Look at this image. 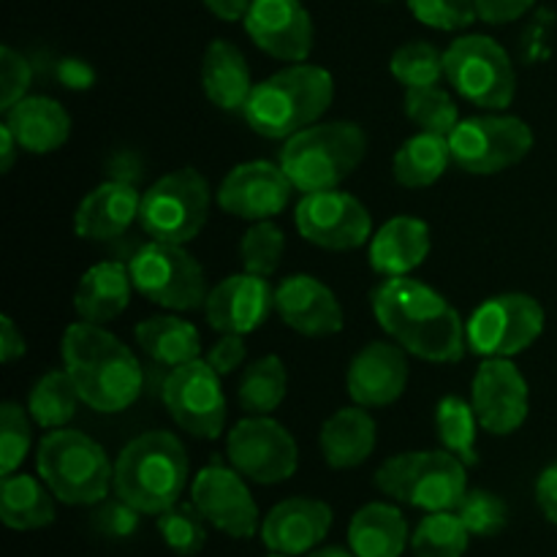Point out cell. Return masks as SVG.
Here are the masks:
<instances>
[{
	"label": "cell",
	"instance_id": "cell-1",
	"mask_svg": "<svg viewBox=\"0 0 557 557\" xmlns=\"http://www.w3.org/2000/svg\"><path fill=\"white\" fill-rule=\"evenodd\" d=\"M370 305L381 330L417 359L451 364L466 357V321L428 283L408 275L384 277L370 292Z\"/></svg>",
	"mask_w": 557,
	"mask_h": 557
},
{
	"label": "cell",
	"instance_id": "cell-2",
	"mask_svg": "<svg viewBox=\"0 0 557 557\" xmlns=\"http://www.w3.org/2000/svg\"><path fill=\"white\" fill-rule=\"evenodd\" d=\"M60 357L82 403L98 413H123L145 389L136 354L101 324H71L60 341Z\"/></svg>",
	"mask_w": 557,
	"mask_h": 557
},
{
	"label": "cell",
	"instance_id": "cell-3",
	"mask_svg": "<svg viewBox=\"0 0 557 557\" xmlns=\"http://www.w3.org/2000/svg\"><path fill=\"white\" fill-rule=\"evenodd\" d=\"M335 101V79L313 63H288L256 82L243 109L250 131L264 139H292L299 131L321 123Z\"/></svg>",
	"mask_w": 557,
	"mask_h": 557
},
{
	"label": "cell",
	"instance_id": "cell-4",
	"mask_svg": "<svg viewBox=\"0 0 557 557\" xmlns=\"http://www.w3.org/2000/svg\"><path fill=\"white\" fill-rule=\"evenodd\" d=\"M188 451L183 441L166 430L136 435L114 460V495L139 515H163L180 504L188 484Z\"/></svg>",
	"mask_w": 557,
	"mask_h": 557
},
{
	"label": "cell",
	"instance_id": "cell-5",
	"mask_svg": "<svg viewBox=\"0 0 557 557\" xmlns=\"http://www.w3.org/2000/svg\"><path fill=\"white\" fill-rule=\"evenodd\" d=\"M368 134L362 125L335 120L315 123L286 139L281 150V166L302 194L335 190L351 177L364 161Z\"/></svg>",
	"mask_w": 557,
	"mask_h": 557
},
{
	"label": "cell",
	"instance_id": "cell-6",
	"mask_svg": "<svg viewBox=\"0 0 557 557\" xmlns=\"http://www.w3.org/2000/svg\"><path fill=\"white\" fill-rule=\"evenodd\" d=\"M36 471L54 498L69 506L101 504L114 482V466L103 446L82 430L69 428L44 435L36 451Z\"/></svg>",
	"mask_w": 557,
	"mask_h": 557
},
{
	"label": "cell",
	"instance_id": "cell-7",
	"mask_svg": "<svg viewBox=\"0 0 557 557\" xmlns=\"http://www.w3.org/2000/svg\"><path fill=\"white\" fill-rule=\"evenodd\" d=\"M375 487L422 511H455L468 493V466L451 451H403L375 471Z\"/></svg>",
	"mask_w": 557,
	"mask_h": 557
},
{
	"label": "cell",
	"instance_id": "cell-8",
	"mask_svg": "<svg viewBox=\"0 0 557 557\" xmlns=\"http://www.w3.org/2000/svg\"><path fill=\"white\" fill-rule=\"evenodd\" d=\"M212 207V188L194 166L163 174L141 194L139 226L158 243L188 245L205 228Z\"/></svg>",
	"mask_w": 557,
	"mask_h": 557
},
{
	"label": "cell",
	"instance_id": "cell-9",
	"mask_svg": "<svg viewBox=\"0 0 557 557\" xmlns=\"http://www.w3.org/2000/svg\"><path fill=\"white\" fill-rule=\"evenodd\" d=\"M444 76L466 101L490 112H500L515 101V63L493 36L468 33L455 38L444 49Z\"/></svg>",
	"mask_w": 557,
	"mask_h": 557
},
{
	"label": "cell",
	"instance_id": "cell-10",
	"mask_svg": "<svg viewBox=\"0 0 557 557\" xmlns=\"http://www.w3.org/2000/svg\"><path fill=\"white\" fill-rule=\"evenodd\" d=\"M128 270L134 288L150 302L174 313L205 308L210 294L205 267L185 250V245L150 239L131 256Z\"/></svg>",
	"mask_w": 557,
	"mask_h": 557
},
{
	"label": "cell",
	"instance_id": "cell-11",
	"mask_svg": "<svg viewBox=\"0 0 557 557\" xmlns=\"http://www.w3.org/2000/svg\"><path fill=\"white\" fill-rule=\"evenodd\" d=\"M544 321V308L531 294L509 292L490 297L466 324L468 351L484 359H511L542 337Z\"/></svg>",
	"mask_w": 557,
	"mask_h": 557
},
{
	"label": "cell",
	"instance_id": "cell-12",
	"mask_svg": "<svg viewBox=\"0 0 557 557\" xmlns=\"http://www.w3.org/2000/svg\"><path fill=\"white\" fill-rule=\"evenodd\" d=\"M451 161L468 174H500L533 150V131L515 114H479L457 123L449 134Z\"/></svg>",
	"mask_w": 557,
	"mask_h": 557
},
{
	"label": "cell",
	"instance_id": "cell-13",
	"mask_svg": "<svg viewBox=\"0 0 557 557\" xmlns=\"http://www.w3.org/2000/svg\"><path fill=\"white\" fill-rule=\"evenodd\" d=\"M221 379L207 359H194L169 373L161 400L180 430L199 441H215L223 433L228 408Z\"/></svg>",
	"mask_w": 557,
	"mask_h": 557
},
{
	"label": "cell",
	"instance_id": "cell-14",
	"mask_svg": "<svg viewBox=\"0 0 557 557\" xmlns=\"http://www.w3.org/2000/svg\"><path fill=\"white\" fill-rule=\"evenodd\" d=\"M226 457L256 484H281L297 473L299 449L294 435L272 417H245L228 430Z\"/></svg>",
	"mask_w": 557,
	"mask_h": 557
},
{
	"label": "cell",
	"instance_id": "cell-15",
	"mask_svg": "<svg viewBox=\"0 0 557 557\" xmlns=\"http://www.w3.org/2000/svg\"><path fill=\"white\" fill-rule=\"evenodd\" d=\"M302 239L324 250H357L370 243L373 234V218L368 207L357 196L346 190H319V194H302L297 210H294Z\"/></svg>",
	"mask_w": 557,
	"mask_h": 557
},
{
	"label": "cell",
	"instance_id": "cell-16",
	"mask_svg": "<svg viewBox=\"0 0 557 557\" xmlns=\"http://www.w3.org/2000/svg\"><path fill=\"white\" fill-rule=\"evenodd\" d=\"M190 500L212 528L232 539H253L259 528V506L245 476L232 466L210 462L196 473Z\"/></svg>",
	"mask_w": 557,
	"mask_h": 557
},
{
	"label": "cell",
	"instance_id": "cell-17",
	"mask_svg": "<svg viewBox=\"0 0 557 557\" xmlns=\"http://www.w3.org/2000/svg\"><path fill=\"white\" fill-rule=\"evenodd\" d=\"M471 406L479 428L490 435L517 433L531 411V392L522 370L511 359H484L473 375Z\"/></svg>",
	"mask_w": 557,
	"mask_h": 557
},
{
	"label": "cell",
	"instance_id": "cell-18",
	"mask_svg": "<svg viewBox=\"0 0 557 557\" xmlns=\"http://www.w3.org/2000/svg\"><path fill=\"white\" fill-rule=\"evenodd\" d=\"M294 183L281 163L248 161L234 166L218 188V207L239 221H272L292 201Z\"/></svg>",
	"mask_w": 557,
	"mask_h": 557
},
{
	"label": "cell",
	"instance_id": "cell-19",
	"mask_svg": "<svg viewBox=\"0 0 557 557\" xmlns=\"http://www.w3.org/2000/svg\"><path fill=\"white\" fill-rule=\"evenodd\" d=\"M245 30L264 54L286 63H305L313 52V20L299 0H253Z\"/></svg>",
	"mask_w": 557,
	"mask_h": 557
},
{
	"label": "cell",
	"instance_id": "cell-20",
	"mask_svg": "<svg viewBox=\"0 0 557 557\" xmlns=\"http://www.w3.org/2000/svg\"><path fill=\"white\" fill-rule=\"evenodd\" d=\"M406 354V348L397 343H368L348 364V397L362 408H386L400 400L408 386V375H411Z\"/></svg>",
	"mask_w": 557,
	"mask_h": 557
},
{
	"label": "cell",
	"instance_id": "cell-21",
	"mask_svg": "<svg viewBox=\"0 0 557 557\" xmlns=\"http://www.w3.org/2000/svg\"><path fill=\"white\" fill-rule=\"evenodd\" d=\"M272 310H275V288L267 283V277L250 272L228 275L207 294L205 302L207 321L221 335H250L270 319Z\"/></svg>",
	"mask_w": 557,
	"mask_h": 557
},
{
	"label": "cell",
	"instance_id": "cell-22",
	"mask_svg": "<svg viewBox=\"0 0 557 557\" xmlns=\"http://www.w3.org/2000/svg\"><path fill=\"white\" fill-rule=\"evenodd\" d=\"M275 313L283 324L305 337H332L343 330L341 299L313 275H292L275 288Z\"/></svg>",
	"mask_w": 557,
	"mask_h": 557
},
{
	"label": "cell",
	"instance_id": "cell-23",
	"mask_svg": "<svg viewBox=\"0 0 557 557\" xmlns=\"http://www.w3.org/2000/svg\"><path fill=\"white\" fill-rule=\"evenodd\" d=\"M332 528V509L315 498H286L272 506L261 522V542L272 553L292 557L308 555L319 547Z\"/></svg>",
	"mask_w": 557,
	"mask_h": 557
},
{
	"label": "cell",
	"instance_id": "cell-24",
	"mask_svg": "<svg viewBox=\"0 0 557 557\" xmlns=\"http://www.w3.org/2000/svg\"><path fill=\"white\" fill-rule=\"evenodd\" d=\"M141 194L134 183L107 180L79 201L74 212V232L90 243H109L123 237L131 223L139 221Z\"/></svg>",
	"mask_w": 557,
	"mask_h": 557
},
{
	"label": "cell",
	"instance_id": "cell-25",
	"mask_svg": "<svg viewBox=\"0 0 557 557\" xmlns=\"http://www.w3.org/2000/svg\"><path fill=\"white\" fill-rule=\"evenodd\" d=\"M433 248V234L422 218L397 215L386 221L370 239V267L381 277L411 275L424 264Z\"/></svg>",
	"mask_w": 557,
	"mask_h": 557
},
{
	"label": "cell",
	"instance_id": "cell-26",
	"mask_svg": "<svg viewBox=\"0 0 557 557\" xmlns=\"http://www.w3.org/2000/svg\"><path fill=\"white\" fill-rule=\"evenodd\" d=\"M5 125L16 136L20 147L33 156L60 150L71 136V114L54 98L25 96L5 112Z\"/></svg>",
	"mask_w": 557,
	"mask_h": 557
},
{
	"label": "cell",
	"instance_id": "cell-27",
	"mask_svg": "<svg viewBox=\"0 0 557 557\" xmlns=\"http://www.w3.org/2000/svg\"><path fill=\"white\" fill-rule=\"evenodd\" d=\"M375 441H379L375 419L370 417L368 408L354 403L351 408H341L321 424L319 449L326 466L335 471H348L359 468L373 455Z\"/></svg>",
	"mask_w": 557,
	"mask_h": 557
},
{
	"label": "cell",
	"instance_id": "cell-28",
	"mask_svg": "<svg viewBox=\"0 0 557 557\" xmlns=\"http://www.w3.org/2000/svg\"><path fill=\"white\" fill-rule=\"evenodd\" d=\"M131 292H134V281H131L128 264L98 261L79 277V286L74 292V310L79 321L103 326L128 308Z\"/></svg>",
	"mask_w": 557,
	"mask_h": 557
},
{
	"label": "cell",
	"instance_id": "cell-29",
	"mask_svg": "<svg viewBox=\"0 0 557 557\" xmlns=\"http://www.w3.org/2000/svg\"><path fill=\"white\" fill-rule=\"evenodd\" d=\"M201 87L210 103L226 112H243L253 92L256 82L250 76V65L239 47L226 38H215L205 49L201 58Z\"/></svg>",
	"mask_w": 557,
	"mask_h": 557
},
{
	"label": "cell",
	"instance_id": "cell-30",
	"mask_svg": "<svg viewBox=\"0 0 557 557\" xmlns=\"http://www.w3.org/2000/svg\"><path fill=\"white\" fill-rule=\"evenodd\" d=\"M408 544L406 517L392 504H368L351 517L348 547L357 557H400Z\"/></svg>",
	"mask_w": 557,
	"mask_h": 557
},
{
	"label": "cell",
	"instance_id": "cell-31",
	"mask_svg": "<svg viewBox=\"0 0 557 557\" xmlns=\"http://www.w3.org/2000/svg\"><path fill=\"white\" fill-rule=\"evenodd\" d=\"M54 493L41 476L11 473L0 484V517L11 531H41L54 522Z\"/></svg>",
	"mask_w": 557,
	"mask_h": 557
},
{
	"label": "cell",
	"instance_id": "cell-32",
	"mask_svg": "<svg viewBox=\"0 0 557 557\" xmlns=\"http://www.w3.org/2000/svg\"><path fill=\"white\" fill-rule=\"evenodd\" d=\"M134 335L141 351L161 368L174 370L199 359V330L177 315H150L136 324Z\"/></svg>",
	"mask_w": 557,
	"mask_h": 557
},
{
	"label": "cell",
	"instance_id": "cell-33",
	"mask_svg": "<svg viewBox=\"0 0 557 557\" xmlns=\"http://www.w3.org/2000/svg\"><path fill=\"white\" fill-rule=\"evenodd\" d=\"M451 161L449 136L419 131L417 136L403 141L392 161V174L403 188H430L444 177Z\"/></svg>",
	"mask_w": 557,
	"mask_h": 557
},
{
	"label": "cell",
	"instance_id": "cell-34",
	"mask_svg": "<svg viewBox=\"0 0 557 557\" xmlns=\"http://www.w3.org/2000/svg\"><path fill=\"white\" fill-rule=\"evenodd\" d=\"M288 392L286 364L275 354L256 359L243 370V379L237 386V400L248 417H270L277 411Z\"/></svg>",
	"mask_w": 557,
	"mask_h": 557
},
{
	"label": "cell",
	"instance_id": "cell-35",
	"mask_svg": "<svg viewBox=\"0 0 557 557\" xmlns=\"http://www.w3.org/2000/svg\"><path fill=\"white\" fill-rule=\"evenodd\" d=\"M82 397L71 375L63 370H49L33 384L27 397V413L44 430H60L76 417Z\"/></svg>",
	"mask_w": 557,
	"mask_h": 557
},
{
	"label": "cell",
	"instance_id": "cell-36",
	"mask_svg": "<svg viewBox=\"0 0 557 557\" xmlns=\"http://www.w3.org/2000/svg\"><path fill=\"white\" fill-rule=\"evenodd\" d=\"M476 428L479 419L471 400H462L457 395H446L435 408V430L446 451L460 457L466 466H476Z\"/></svg>",
	"mask_w": 557,
	"mask_h": 557
},
{
	"label": "cell",
	"instance_id": "cell-37",
	"mask_svg": "<svg viewBox=\"0 0 557 557\" xmlns=\"http://www.w3.org/2000/svg\"><path fill=\"white\" fill-rule=\"evenodd\" d=\"M471 544L466 522L457 511H430L411 536L413 557H462Z\"/></svg>",
	"mask_w": 557,
	"mask_h": 557
},
{
	"label": "cell",
	"instance_id": "cell-38",
	"mask_svg": "<svg viewBox=\"0 0 557 557\" xmlns=\"http://www.w3.org/2000/svg\"><path fill=\"white\" fill-rule=\"evenodd\" d=\"M403 109H406V117L422 131H428V134L449 136L460 123L455 98L438 85L408 87Z\"/></svg>",
	"mask_w": 557,
	"mask_h": 557
},
{
	"label": "cell",
	"instance_id": "cell-39",
	"mask_svg": "<svg viewBox=\"0 0 557 557\" xmlns=\"http://www.w3.org/2000/svg\"><path fill=\"white\" fill-rule=\"evenodd\" d=\"M207 525L210 522L201 517L194 500L190 504H174L172 509L158 515V533H161L163 544L180 557H194L205 549Z\"/></svg>",
	"mask_w": 557,
	"mask_h": 557
},
{
	"label": "cell",
	"instance_id": "cell-40",
	"mask_svg": "<svg viewBox=\"0 0 557 557\" xmlns=\"http://www.w3.org/2000/svg\"><path fill=\"white\" fill-rule=\"evenodd\" d=\"M283 253H286V234L272 221L253 223L239 239V259L250 275L272 277L281 270Z\"/></svg>",
	"mask_w": 557,
	"mask_h": 557
},
{
	"label": "cell",
	"instance_id": "cell-41",
	"mask_svg": "<svg viewBox=\"0 0 557 557\" xmlns=\"http://www.w3.org/2000/svg\"><path fill=\"white\" fill-rule=\"evenodd\" d=\"M389 71L403 87L438 85L444 76V52L430 41H408L392 54Z\"/></svg>",
	"mask_w": 557,
	"mask_h": 557
},
{
	"label": "cell",
	"instance_id": "cell-42",
	"mask_svg": "<svg viewBox=\"0 0 557 557\" xmlns=\"http://www.w3.org/2000/svg\"><path fill=\"white\" fill-rule=\"evenodd\" d=\"M33 419L20 403L5 400L0 406V473L11 476L25 462L33 444Z\"/></svg>",
	"mask_w": 557,
	"mask_h": 557
},
{
	"label": "cell",
	"instance_id": "cell-43",
	"mask_svg": "<svg viewBox=\"0 0 557 557\" xmlns=\"http://www.w3.org/2000/svg\"><path fill=\"white\" fill-rule=\"evenodd\" d=\"M455 511L466 522L468 533L479 539L498 536L509 525V506L500 495L490 493V490H468Z\"/></svg>",
	"mask_w": 557,
	"mask_h": 557
},
{
	"label": "cell",
	"instance_id": "cell-44",
	"mask_svg": "<svg viewBox=\"0 0 557 557\" xmlns=\"http://www.w3.org/2000/svg\"><path fill=\"white\" fill-rule=\"evenodd\" d=\"M408 9L422 25L435 30H462L479 20L476 0H408Z\"/></svg>",
	"mask_w": 557,
	"mask_h": 557
},
{
	"label": "cell",
	"instance_id": "cell-45",
	"mask_svg": "<svg viewBox=\"0 0 557 557\" xmlns=\"http://www.w3.org/2000/svg\"><path fill=\"white\" fill-rule=\"evenodd\" d=\"M33 85V69L27 58H22L16 49H0V109L9 112L16 101L27 96Z\"/></svg>",
	"mask_w": 557,
	"mask_h": 557
},
{
	"label": "cell",
	"instance_id": "cell-46",
	"mask_svg": "<svg viewBox=\"0 0 557 557\" xmlns=\"http://www.w3.org/2000/svg\"><path fill=\"white\" fill-rule=\"evenodd\" d=\"M139 511L134 506H128L125 500H109L101 509L96 511V528L109 539H128L134 536L136 528H139Z\"/></svg>",
	"mask_w": 557,
	"mask_h": 557
},
{
	"label": "cell",
	"instance_id": "cell-47",
	"mask_svg": "<svg viewBox=\"0 0 557 557\" xmlns=\"http://www.w3.org/2000/svg\"><path fill=\"white\" fill-rule=\"evenodd\" d=\"M248 357V348H245L243 335H223L215 346L207 351V362L215 370L218 375H232L234 370H239Z\"/></svg>",
	"mask_w": 557,
	"mask_h": 557
},
{
	"label": "cell",
	"instance_id": "cell-48",
	"mask_svg": "<svg viewBox=\"0 0 557 557\" xmlns=\"http://www.w3.org/2000/svg\"><path fill=\"white\" fill-rule=\"evenodd\" d=\"M536 0H476L479 20L490 25H509L533 9Z\"/></svg>",
	"mask_w": 557,
	"mask_h": 557
},
{
	"label": "cell",
	"instance_id": "cell-49",
	"mask_svg": "<svg viewBox=\"0 0 557 557\" xmlns=\"http://www.w3.org/2000/svg\"><path fill=\"white\" fill-rule=\"evenodd\" d=\"M58 79L60 85L69 87V90H87V87L96 85V71L92 65H87L79 58H63L58 63Z\"/></svg>",
	"mask_w": 557,
	"mask_h": 557
},
{
	"label": "cell",
	"instance_id": "cell-50",
	"mask_svg": "<svg viewBox=\"0 0 557 557\" xmlns=\"http://www.w3.org/2000/svg\"><path fill=\"white\" fill-rule=\"evenodd\" d=\"M536 504L544 520L557 525V462L544 468L536 479Z\"/></svg>",
	"mask_w": 557,
	"mask_h": 557
},
{
	"label": "cell",
	"instance_id": "cell-51",
	"mask_svg": "<svg viewBox=\"0 0 557 557\" xmlns=\"http://www.w3.org/2000/svg\"><path fill=\"white\" fill-rule=\"evenodd\" d=\"M25 335L20 332V326L14 324L11 315H3L0 319V359H3V364H11L20 357H25Z\"/></svg>",
	"mask_w": 557,
	"mask_h": 557
},
{
	"label": "cell",
	"instance_id": "cell-52",
	"mask_svg": "<svg viewBox=\"0 0 557 557\" xmlns=\"http://www.w3.org/2000/svg\"><path fill=\"white\" fill-rule=\"evenodd\" d=\"M253 0H205V9L223 22H245Z\"/></svg>",
	"mask_w": 557,
	"mask_h": 557
},
{
	"label": "cell",
	"instance_id": "cell-53",
	"mask_svg": "<svg viewBox=\"0 0 557 557\" xmlns=\"http://www.w3.org/2000/svg\"><path fill=\"white\" fill-rule=\"evenodd\" d=\"M20 152H22L20 141H16V136L11 134L9 125L3 123L0 125V172L9 174L11 169H14V161Z\"/></svg>",
	"mask_w": 557,
	"mask_h": 557
},
{
	"label": "cell",
	"instance_id": "cell-54",
	"mask_svg": "<svg viewBox=\"0 0 557 557\" xmlns=\"http://www.w3.org/2000/svg\"><path fill=\"white\" fill-rule=\"evenodd\" d=\"M305 557H357V555L348 553V549L343 547H321V549H313V553H308Z\"/></svg>",
	"mask_w": 557,
	"mask_h": 557
},
{
	"label": "cell",
	"instance_id": "cell-55",
	"mask_svg": "<svg viewBox=\"0 0 557 557\" xmlns=\"http://www.w3.org/2000/svg\"><path fill=\"white\" fill-rule=\"evenodd\" d=\"M267 557H292V555H286V553H272V549H270V555H267Z\"/></svg>",
	"mask_w": 557,
	"mask_h": 557
},
{
	"label": "cell",
	"instance_id": "cell-56",
	"mask_svg": "<svg viewBox=\"0 0 557 557\" xmlns=\"http://www.w3.org/2000/svg\"><path fill=\"white\" fill-rule=\"evenodd\" d=\"M384 3H389V0H384Z\"/></svg>",
	"mask_w": 557,
	"mask_h": 557
}]
</instances>
